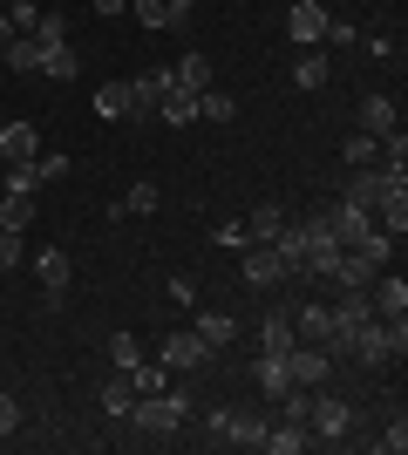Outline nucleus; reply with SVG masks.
<instances>
[{
	"instance_id": "0eeeda50",
	"label": "nucleus",
	"mask_w": 408,
	"mask_h": 455,
	"mask_svg": "<svg viewBox=\"0 0 408 455\" xmlns=\"http://www.w3.org/2000/svg\"><path fill=\"white\" fill-rule=\"evenodd\" d=\"M307 428H320V442H340L354 428V408L348 401H333V395H320L313 387V415H307Z\"/></svg>"
},
{
	"instance_id": "f8f14e48",
	"label": "nucleus",
	"mask_w": 408,
	"mask_h": 455,
	"mask_svg": "<svg viewBox=\"0 0 408 455\" xmlns=\"http://www.w3.org/2000/svg\"><path fill=\"white\" fill-rule=\"evenodd\" d=\"M191 333H197V340H204V347H212V354H225V347L238 340L232 313H218V306H197V313H191Z\"/></svg>"
},
{
	"instance_id": "b1692460",
	"label": "nucleus",
	"mask_w": 408,
	"mask_h": 455,
	"mask_svg": "<svg viewBox=\"0 0 408 455\" xmlns=\"http://www.w3.org/2000/svg\"><path fill=\"white\" fill-rule=\"evenodd\" d=\"M279 225H286V211H279V204H259L252 218H245V245H272Z\"/></svg>"
},
{
	"instance_id": "2eb2a0df",
	"label": "nucleus",
	"mask_w": 408,
	"mask_h": 455,
	"mask_svg": "<svg viewBox=\"0 0 408 455\" xmlns=\"http://www.w3.org/2000/svg\"><path fill=\"white\" fill-rule=\"evenodd\" d=\"M0 68H7V76H41V41L35 35H14L7 48H0Z\"/></svg>"
},
{
	"instance_id": "7c9ffc66",
	"label": "nucleus",
	"mask_w": 408,
	"mask_h": 455,
	"mask_svg": "<svg viewBox=\"0 0 408 455\" xmlns=\"http://www.w3.org/2000/svg\"><path fill=\"white\" fill-rule=\"evenodd\" d=\"M102 408H109V415H130V408H136V387H130V374H116L109 387H102Z\"/></svg>"
},
{
	"instance_id": "1a4fd4ad",
	"label": "nucleus",
	"mask_w": 408,
	"mask_h": 455,
	"mask_svg": "<svg viewBox=\"0 0 408 455\" xmlns=\"http://www.w3.org/2000/svg\"><path fill=\"white\" fill-rule=\"evenodd\" d=\"M327 374H333V361L320 354V347H307V340H300V347L286 354V380H292V387H320Z\"/></svg>"
},
{
	"instance_id": "dca6fc26",
	"label": "nucleus",
	"mask_w": 408,
	"mask_h": 455,
	"mask_svg": "<svg viewBox=\"0 0 408 455\" xmlns=\"http://www.w3.org/2000/svg\"><path fill=\"white\" fill-rule=\"evenodd\" d=\"M374 272H381V266H374L368 251L354 245V251H340V266H333V285H340V292H361V285H368Z\"/></svg>"
},
{
	"instance_id": "37998d69",
	"label": "nucleus",
	"mask_w": 408,
	"mask_h": 455,
	"mask_svg": "<svg viewBox=\"0 0 408 455\" xmlns=\"http://www.w3.org/2000/svg\"><path fill=\"white\" fill-rule=\"evenodd\" d=\"M171 299H177V306H197V285L184 279V272H177V279H171Z\"/></svg>"
},
{
	"instance_id": "58836bf2",
	"label": "nucleus",
	"mask_w": 408,
	"mask_h": 455,
	"mask_svg": "<svg viewBox=\"0 0 408 455\" xmlns=\"http://www.w3.org/2000/svg\"><path fill=\"white\" fill-rule=\"evenodd\" d=\"M212 238H218L225 251H245V218H225V225H218Z\"/></svg>"
},
{
	"instance_id": "c85d7f7f",
	"label": "nucleus",
	"mask_w": 408,
	"mask_h": 455,
	"mask_svg": "<svg viewBox=\"0 0 408 455\" xmlns=\"http://www.w3.org/2000/svg\"><path fill=\"white\" fill-rule=\"evenodd\" d=\"M292 333H300L307 347H320L327 340V306H300V313H292Z\"/></svg>"
},
{
	"instance_id": "473e14b6",
	"label": "nucleus",
	"mask_w": 408,
	"mask_h": 455,
	"mask_svg": "<svg viewBox=\"0 0 408 455\" xmlns=\"http://www.w3.org/2000/svg\"><path fill=\"white\" fill-rule=\"evenodd\" d=\"M109 361H116V374H123V367H136V361H143V340H136L130 326H123L116 340H109Z\"/></svg>"
},
{
	"instance_id": "ddd939ff",
	"label": "nucleus",
	"mask_w": 408,
	"mask_h": 455,
	"mask_svg": "<svg viewBox=\"0 0 408 455\" xmlns=\"http://www.w3.org/2000/svg\"><path fill=\"white\" fill-rule=\"evenodd\" d=\"M395 130H402V109H395L388 95H368V102H361V136L381 143V136H395Z\"/></svg>"
},
{
	"instance_id": "f03ea898",
	"label": "nucleus",
	"mask_w": 408,
	"mask_h": 455,
	"mask_svg": "<svg viewBox=\"0 0 408 455\" xmlns=\"http://www.w3.org/2000/svg\"><path fill=\"white\" fill-rule=\"evenodd\" d=\"M156 361L171 367V374H191V367H212L218 354H212L204 340H197L191 326H171V333H164V354H156Z\"/></svg>"
},
{
	"instance_id": "423d86ee",
	"label": "nucleus",
	"mask_w": 408,
	"mask_h": 455,
	"mask_svg": "<svg viewBox=\"0 0 408 455\" xmlns=\"http://www.w3.org/2000/svg\"><path fill=\"white\" fill-rule=\"evenodd\" d=\"M286 35L300 41V48H320V41H327V7H320V0H292L286 7Z\"/></svg>"
},
{
	"instance_id": "49530a36",
	"label": "nucleus",
	"mask_w": 408,
	"mask_h": 455,
	"mask_svg": "<svg viewBox=\"0 0 408 455\" xmlns=\"http://www.w3.org/2000/svg\"><path fill=\"white\" fill-rule=\"evenodd\" d=\"M20 35V28H14V20H7V14H0V48H7V41H14Z\"/></svg>"
},
{
	"instance_id": "20e7f679",
	"label": "nucleus",
	"mask_w": 408,
	"mask_h": 455,
	"mask_svg": "<svg viewBox=\"0 0 408 455\" xmlns=\"http://www.w3.org/2000/svg\"><path fill=\"white\" fill-rule=\"evenodd\" d=\"M266 415H238V408H218L212 415V435L218 442H232V449H266Z\"/></svg>"
},
{
	"instance_id": "c9c22d12",
	"label": "nucleus",
	"mask_w": 408,
	"mask_h": 455,
	"mask_svg": "<svg viewBox=\"0 0 408 455\" xmlns=\"http://www.w3.org/2000/svg\"><path fill=\"white\" fill-rule=\"evenodd\" d=\"M374 156H381V143H374V136H348V164H354V171H368Z\"/></svg>"
},
{
	"instance_id": "6ab92c4d",
	"label": "nucleus",
	"mask_w": 408,
	"mask_h": 455,
	"mask_svg": "<svg viewBox=\"0 0 408 455\" xmlns=\"http://www.w3.org/2000/svg\"><path fill=\"white\" fill-rule=\"evenodd\" d=\"M35 225V190H0V231H28Z\"/></svg>"
},
{
	"instance_id": "a211bd4d",
	"label": "nucleus",
	"mask_w": 408,
	"mask_h": 455,
	"mask_svg": "<svg viewBox=\"0 0 408 455\" xmlns=\"http://www.w3.org/2000/svg\"><path fill=\"white\" fill-rule=\"evenodd\" d=\"M307 421H286V415H279V421H272V428H266V455H300V449H307Z\"/></svg>"
},
{
	"instance_id": "e433bc0d",
	"label": "nucleus",
	"mask_w": 408,
	"mask_h": 455,
	"mask_svg": "<svg viewBox=\"0 0 408 455\" xmlns=\"http://www.w3.org/2000/svg\"><path fill=\"white\" fill-rule=\"evenodd\" d=\"M28 245H20V231H0V272H20Z\"/></svg>"
},
{
	"instance_id": "2f4dec72",
	"label": "nucleus",
	"mask_w": 408,
	"mask_h": 455,
	"mask_svg": "<svg viewBox=\"0 0 408 455\" xmlns=\"http://www.w3.org/2000/svg\"><path fill=\"white\" fill-rule=\"evenodd\" d=\"M28 35H35L41 48H55V41H68V20H61V14H48V7H41V14H35V28H28Z\"/></svg>"
},
{
	"instance_id": "7ed1b4c3",
	"label": "nucleus",
	"mask_w": 408,
	"mask_h": 455,
	"mask_svg": "<svg viewBox=\"0 0 408 455\" xmlns=\"http://www.w3.org/2000/svg\"><path fill=\"white\" fill-rule=\"evenodd\" d=\"M35 272H41V299H48V313H61V306H68V285H76V266H68V251L48 245V251L35 259Z\"/></svg>"
},
{
	"instance_id": "72a5a7b5",
	"label": "nucleus",
	"mask_w": 408,
	"mask_h": 455,
	"mask_svg": "<svg viewBox=\"0 0 408 455\" xmlns=\"http://www.w3.org/2000/svg\"><path fill=\"white\" fill-rule=\"evenodd\" d=\"M130 14L143 28H171V0H130Z\"/></svg>"
},
{
	"instance_id": "f257e3e1",
	"label": "nucleus",
	"mask_w": 408,
	"mask_h": 455,
	"mask_svg": "<svg viewBox=\"0 0 408 455\" xmlns=\"http://www.w3.org/2000/svg\"><path fill=\"white\" fill-rule=\"evenodd\" d=\"M184 415H191V387H177V380H171V387H156V395H136V408L123 421H130L136 435H171Z\"/></svg>"
},
{
	"instance_id": "9b49d317",
	"label": "nucleus",
	"mask_w": 408,
	"mask_h": 455,
	"mask_svg": "<svg viewBox=\"0 0 408 455\" xmlns=\"http://www.w3.org/2000/svg\"><path fill=\"white\" fill-rule=\"evenodd\" d=\"M35 156H41L35 123H0V164H35Z\"/></svg>"
},
{
	"instance_id": "a878e982",
	"label": "nucleus",
	"mask_w": 408,
	"mask_h": 455,
	"mask_svg": "<svg viewBox=\"0 0 408 455\" xmlns=\"http://www.w3.org/2000/svg\"><path fill=\"white\" fill-rule=\"evenodd\" d=\"M232 116H238V102L218 89V82H212V89H197V123H232Z\"/></svg>"
},
{
	"instance_id": "cd10ccee",
	"label": "nucleus",
	"mask_w": 408,
	"mask_h": 455,
	"mask_svg": "<svg viewBox=\"0 0 408 455\" xmlns=\"http://www.w3.org/2000/svg\"><path fill=\"white\" fill-rule=\"evenodd\" d=\"M123 374H130L136 395H156V387H171V367H164V361H136V367H123Z\"/></svg>"
},
{
	"instance_id": "ea45409f",
	"label": "nucleus",
	"mask_w": 408,
	"mask_h": 455,
	"mask_svg": "<svg viewBox=\"0 0 408 455\" xmlns=\"http://www.w3.org/2000/svg\"><path fill=\"white\" fill-rule=\"evenodd\" d=\"M327 48H361V35H354L348 20H327Z\"/></svg>"
},
{
	"instance_id": "4c0bfd02",
	"label": "nucleus",
	"mask_w": 408,
	"mask_h": 455,
	"mask_svg": "<svg viewBox=\"0 0 408 455\" xmlns=\"http://www.w3.org/2000/svg\"><path fill=\"white\" fill-rule=\"evenodd\" d=\"M374 449H381V455H402V449H408V421L395 415V421H388V435H374Z\"/></svg>"
},
{
	"instance_id": "bb28decb",
	"label": "nucleus",
	"mask_w": 408,
	"mask_h": 455,
	"mask_svg": "<svg viewBox=\"0 0 408 455\" xmlns=\"http://www.w3.org/2000/svg\"><path fill=\"white\" fill-rule=\"evenodd\" d=\"M292 380H286V354H259V395L266 401H279Z\"/></svg>"
},
{
	"instance_id": "aec40b11",
	"label": "nucleus",
	"mask_w": 408,
	"mask_h": 455,
	"mask_svg": "<svg viewBox=\"0 0 408 455\" xmlns=\"http://www.w3.org/2000/svg\"><path fill=\"white\" fill-rule=\"evenodd\" d=\"M156 204H164V190H156L150 177H136V184L123 190V204H116V218H150Z\"/></svg>"
},
{
	"instance_id": "39448f33",
	"label": "nucleus",
	"mask_w": 408,
	"mask_h": 455,
	"mask_svg": "<svg viewBox=\"0 0 408 455\" xmlns=\"http://www.w3.org/2000/svg\"><path fill=\"white\" fill-rule=\"evenodd\" d=\"M348 361H361V367H388L395 361V347H388V320H361L348 333Z\"/></svg>"
},
{
	"instance_id": "6e6552de",
	"label": "nucleus",
	"mask_w": 408,
	"mask_h": 455,
	"mask_svg": "<svg viewBox=\"0 0 408 455\" xmlns=\"http://www.w3.org/2000/svg\"><path fill=\"white\" fill-rule=\"evenodd\" d=\"M327 231H333V245H340V251H354V245L374 231V218H368L361 204H333V211H327Z\"/></svg>"
},
{
	"instance_id": "79ce46f5",
	"label": "nucleus",
	"mask_w": 408,
	"mask_h": 455,
	"mask_svg": "<svg viewBox=\"0 0 408 455\" xmlns=\"http://www.w3.org/2000/svg\"><path fill=\"white\" fill-rule=\"evenodd\" d=\"M14 421H20V401H14V395H0V435H14Z\"/></svg>"
},
{
	"instance_id": "5701e85b",
	"label": "nucleus",
	"mask_w": 408,
	"mask_h": 455,
	"mask_svg": "<svg viewBox=\"0 0 408 455\" xmlns=\"http://www.w3.org/2000/svg\"><path fill=\"white\" fill-rule=\"evenodd\" d=\"M130 89H136V109H143V116H156V102H164V89H171V68H143V76H136Z\"/></svg>"
},
{
	"instance_id": "4be33fe9",
	"label": "nucleus",
	"mask_w": 408,
	"mask_h": 455,
	"mask_svg": "<svg viewBox=\"0 0 408 455\" xmlns=\"http://www.w3.org/2000/svg\"><path fill=\"white\" fill-rule=\"evenodd\" d=\"M76 68H82V55L68 48V41H55V48H41V76H48V82H76Z\"/></svg>"
},
{
	"instance_id": "393cba45",
	"label": "nucleus",
	"mask_w": 408,
	"mask_h": 455,
	"mask_svg": "<svg viewBox=\"0 0 408 455\" xmlns=\"http://www.w3.org/2000/svg\"><path fill=\"white\" fill-rule=\"evenodd\" d=\"M171 82L177 89H212V55H177V68H171Z\"/></svg>"
},
{
	"instance_id": "a19ab883",
	"label": "nucleus",
	"mask_w": 408,
	"mask_h": 455,
	"mask_svg": "<svg viewBox=\"0 0 408 455\" xmlns=\"http://www.w3.org/2000/svg\"><path fill=\"white\" fill-rule=\"evenodd\" d=\"M61 171H68V156H35V177H41V184H55Z\"/></svg>"
},
{
	"instance_id": "f3484780",
	"label": "nucleus",
	"mask_w": 408,
	"mask_h": 455,
	"mask_svg": "<svg viewBox=\"0 0 408 455\" xmlns=\"http://www.w3.org/2000/svg\"><path fill=\"white\" fill-rule=\"evenodd\" d=\"M300 333H292V313H266L259 320V354H292Z\"/></svg>"
},
{
	"instance_id": "c756f323",
	"label": "nucleus",
	"mask_w": 408,
	"mask_h": 455,
	"mask_svg": "<svg viewBox=\"0 0 408 455\" xmlns=\"http://www.w3.org/2000/svg\"><path fill=\"white\" fill-rule=\"evenodd\" d=\"M292 82H300V89H327V55L300 48V61H292Z\"/></svg>"
},
{
	"instance_id": "a18cd8bd",
	"label": "nucleus",
	"mask_w": 408,
	"mask_h": 455,
	"mask_svg": "<svg viewBox=\"0 0 408 455\" xmlns=\"http://www.w3.org/2000/svg\"><path fill=\"white\" fill-rule=\"evenodd\" d=\"M191 7H197V0H171V28H177L184 14H191Z\"/></svg>"
},
{
	"instance_id": "4468645a",
	"label": "nucleus",
	"mask_w": 408,
	"mask_h": 455,
	"mask_svg": "<svg viewBox=\"0 0 408 455\" xmlns=\"http://www.w3.org/2000/svg\"><path fill=\"white\" fill-rule=\"evenodd\" d=\"M279 279H286L279 251H272V245H245V285H259V292H266V285H279Z\"/></svg>"
},
{
	"instance_id": "412c9836",
	"label": "nucleus",
	"mask_w": 408,
	"mask_h": 455,
	"mask_svg": "<svg viewBox=\"0 0 408 455\" xmlns=\"http://www.w3.org/2000/svg\"><path fill=\"white\" fill-rule=\"evenodd\" d=\"M156 116H164V123H171V130H184V123H197V95L191 89H164V102H156Z\"/></svg>"
},
{
	"instance_id": "9d476101",
	"label": "nucleus",
	"mask_w": 408,
	"mask_h": 455,
	"mask_svg": "<svg viewBox=\"0 0 408 455\" xmlns=\"http://www.w3.org/2000/svg\"><path fill=\"white\" fill-rule=\"evenodd\" d=\"M96 116H102V123H143L136 89H130V82H102V89H96Z\"/></svg>"
},
{
	"instance_id": "c03bdc74",
	"label": "nucleus",
	"mask_w": 408,
	"mask_h": 455,
	"mask_svg": "<svg viewBox=\"0 0 408 455\" xmlns=\"http://www.w3.org/2000/svg\"><path fill=\"white\" fill-rule=\"evenodd\" d=\"M89 7H96V14H102V20H116V14H123V7H130V0H89Z\"/></svg>"
},
{
	"instance_id": "f704fd0d",
	"label": "nucleus",
	"mask_w": 408,
	"mask_h": 455,
	"mask_svg": "<svg viewBox=\"0 0 408 455\" xmlns=\"http://www.w3.org/2000/svg\"><path fill=\"white\" fill-rule=\"evenodd\" d=\"M0 14L14 20L20 35H28V28H35V14H41V0H0Z\"/></svg>"
}]
</instances>
